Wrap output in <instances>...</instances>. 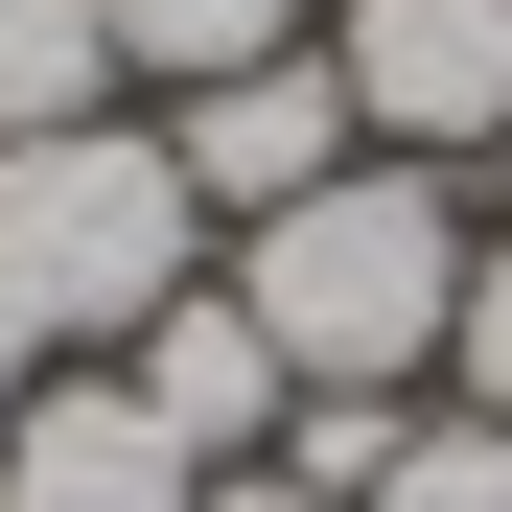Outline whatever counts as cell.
<instances>
[{
  "instance_id": "6da1fadb",
  "label": "cell",
  "mask_w": 512,
  "mask_h": 512,
  "mask_svg": "<svg viewBox=\"0 0 512 512\" xmlns=\"http://www.w3.org/2000/svg\"><path fill=\"white\" fill-rule=\"evenodd\" d=\"M233 303L280 326L303 396H419L443 326H466V187H443V163H326L303 210L233 233Z\"/></svg>"
},
{
  "instance_id": "7a4b0ae2",
  "label": "cell",
  "mask_w": 512,
  "mask_h": 512,
  "mask_svg": "<svg viewBox=\"0 0 512 512\" xmlns=\"http://www.w3.org/2000/svg\"><path fill=\"white\" fill-rule=\"evenodd\" d=\"M210 280V187L163 163L140 117H70V140H0V303L47 326V373L140 350L163 303Z\"/></svg>"
},
{
  "instance_id": "3957f363",
  "label": "cell",
  "mask_w": 512,
  "mask_h": 512,
  "mask_svg": "<svg viewBox=\"0 0 512 512\" xmlns=\"http://www.w3.org/2000/svg\"><path fill=\"white\" fill-rule=\"evenodd\" d=\"M326 70H350L373 163H489L512 140V0H350Z\"/></svg>"
},
{
  "instance_id": "277c9868",
  "label": "cell",
  "mask_w": 512,
  "mask_h": 512,
  "mask_svg": "<svg viewBox=\"0 0 512 512\" xmlns=\"http://www.w3.org/2000/svg\"><path fill=\"white\" fill-rule=\"evenodd\" d=\"M163 163L256 233V210H303L326 163H373V117H350V70H326V47H256V70H210V94L163 117Z\"/></svg>"
},
{
  "instance_id": "5b68a950",
  "label": "cell",
  "mask_w": 512,
  "mask_h": 512,
  "mask_svg": "<svg viewBox=\"0 0 512 512\" xmlns=\"http://www.w3.org/2000/svg\"><path fill=\"white\" fill-rule=\"evenodd\" d=\"M0 512H210V466L140 419V373H24L0 396Z\"/></svg>"
},
{
  "instance_id": "8992f818",
  "label": "cell",
  "mask_w": 512,
  "mask_h": 512,
  "mask_svg": "<svg viewBox=\"0 0 512 512\" xmlns=\"http://www.w3.org/2000/svg\"><path fill=\"white\" fill-rule=\"evenodd\" d=\"M117 373H140V419H163L187 466H280V396H303V373H280V326H256L233 280H187V303H163Z\"/></svg>"
},
{
  "instance_id": "52a82bcc",
  "label": "cell",
  "mask_w": 512,
  "mask_h": 512,
  "mask_svg": "<svg viewBox=\"0 0 512 512\" xmlns=\"http://www.w3.org/2000/svg\"><path fill=\"white\" fill-rule=\"evenodd\" d=\"M70 117H117V24L94 0H0V140H70Z\"/></svg>"
},
{
  "instance_id": "ba28073f",
  "label": "cell",
  "mask_w": 512,
  "mask_h": 512,
  "mask_svg": "<svg viewBox=\"0 0 512 512\" xmlns=\"http://www.w3.org/2000/svg\"><path fill=\"white\" fill-rule=\"evenodd\" d=\"M94 24H117V70H163V94H210V70L303 47V0H94Z\"/></svg>"
},
{
  "instance_id": "9c48e42d",
  "label": "cell",
  "mask_w": 512,
  "mask_h": 512,
  "mask_svg": "<svg viewBox=\"0 0 512 512\" xmlns=\"http://www.w3.org/2000/svg\"><path fill=\"white\" fill-rule=\"evenodd\" d=\"M373 512H512V419H466V396H443V419L373 466Z\"/></svg>"
},
{
  "instance_id": "30bf717a",
  "label": "cell",
  "mask_w": 512,
  "mask_h": 512,
  "mask_svg": "<svg viewBox=\"0 0 512 512\" xmlns=\"http://www.w3.org/2000/svg\"><path fill=\"white\" fill-rule=\"evenodd\" d=\"M443 373H466V419H512V256H466V326H443Z\"/></svg>"
},
{
  "instance_id": "8fae6325",
  "label": "cell",
  "mask_w": 512,
  "mask_h": 512,
  "mask_svg": "<svg viewBox=\"0 0 512 512\" xmlns=\"http://www.w3.org/2000/svg\"><path fill=\"white\" fill-rule=\"evenodd\" d=\"M210 512H326V489L303 466H210Z\"/></svg>"
},
{
  "instance_id": "7c38bea8",
  "label": "cell",
  "mask_w": 512,
  "mask_h": 512,
  "mask_svg": "<svg viewBox=\"0 0 512 512\" xmlns=\"http://www.w3.org/2000/svg\"><path fill=\"white\" fill-rule=\"evenodd\" d=\"M24 373H47V326H24V303H0V396H24Z\"/></svg>"
}]
</instances>
